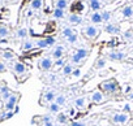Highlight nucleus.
I'll use <instances>...</instances> for the list:
<instances>
[{
    "label": "nucleus",
    "instance_id": "nucleus-1",
    "mask_svg": "<svg viewBox=\"0 0 133 126\" xmlns=\"http://www.w3.org/2000/svg\"><path fill=\"white\" fill-rule=\"evenodd\" d=\"M98 87H99V90H101L102 92H106V94H112V95H116V94L119 92V85H117L116 79H114V78L101 82Z\"/></svg>",
    "mask_w": 133,
    "mask_h": 126
},
{
    "label": "nucleus",
    "instance_id": "nucleus-2",
    "mask_svg": "<svg viewBox=\"0 0 133 126\" xmlns=\"http://www.w3.org/2000/svg\"><path fill=\"white\" fill-rule=\"evenodd\" d=\"M129 120H130V114L127 113V112H115L110 117V121L114 125H119V126L127 125L129 122Z\"/></svg>",
    "mask_w": 133,
    "mask_h": 126
},
{
    "label": "nucleus",
    "instance_id": "nucleus-3",
    "mask_svg": "<svg viewBox=\"0 0 133 126\" xmlns=\"http://www.w3.org/2000/svg\"><path fill=\"white\" fill-rule=\"evenodd\" d=\"M20 98H21V95H20V92H12V95L4 101V107H3V109L5 110V112H11V110H15V108L17 107V104H18V100H20Z\"/></svg>",
    "mask_w": 133,
    "mask_h": 126
},
{
    "label": "nucleus",
    "instance_id": "nucleus-4",
    "mask_svg": "<svg viewBox=\"0 0 133 126\" xmlns=\"http://www.w3.org/2000/svg\"><path fill=\"white\" fill-rule=\"evenodd\" d=\"M11 69H12V72L17 77H26L28 76L26 74L28 73V68H26V65L24 64V62H21V61H13Z\"/></svg>",
    "mask_w": 133,
    "mask_h": 126
},
{
    "label": "nucleus",
    "instance_id": "nucleus-5",
    "mask_svg": "<svg viewBox=\"0 0 133 126\" xmlns=\"http://www.w3.org/2000/svg\"><path fill=\"white\" fill-rule=\"evenodd\" d=\"M52 66H54V58L52 57L44 56V57L39 58V61H38V68L42 72H48L52 69Z\"/></svg>",
    "mask_w": 133,
    "mask_h": 126
},
{
    "label": "nucleus",
    "instance_id": "nucleus-6",
    "mask_svg": "<svg viewBox=\"0 0 133 126\" xmlns=\"http://www.w3.org/2000/svg\"><path fill=\"white\" fill-rule=\"evenodd\" d=\"M84 35H85L88 39L94 40V39H97V36L99 35V29H98L97 26H94V25H88V26L84 27Z\"/></svg>",
    "mask_w": 133,
    "mask_h": 126
},
{
    "label": "nucleus",
    "instance_id": "nucleus-7",
    "mask_svg": "<svg viewBox=\"0 0 133 126\" xmlns=\"http://www.w3.org/2000/svg\"><path fill=\"white\" fill-rule=\"evenodd\" d=\"M90 100H91V103H94V104H102V103H104V101H106L104 92H102L101 90H95L94 92H91Z\"/></svg>",
    "mask_w": 133,
    "mask_h": 126
},
{
    "label": "nucleus",
    "instance_id": "nucleus-8",
    "mask_svg": "<svg viewBox=\"0 0 133 126\" xmlns=\"http://www.w3.org/2000/svg\"><path fill=\"white\" fill-rule=\"evenodd\" d=\"M56 92H55V90H47V91H44V94L42 95V99H41V104H50V103H52L54 100H55V98H56Z\"/></svg>",
    "mask_w": 133,
    "mask_h": 126
},
{
    "label": "nucleus",
    "instance_id": "nucleus-9",
    "mask_svg": "<svg viewBox=\"0 0 133 126\" xmlns=\"http://www.w3.org/2000/svg\"><path fill=\"white\" fill-rule=\"evenodd\" d=\"M39 121V126L44 125V126H51L54 123V118L51 117V114H43V116H35L33 121Z\"/></svg>",
    "mask_w": 133,
    "mask_h": 126
},
{
    "label": "nucleus",
    "instance_id": "nucleus-10",
    "mask_svg": "<svg viewBox=\"0 0 133 126\" xmlns=\"http://www.w3.org/2000/svg\"><path fill=\"white\" fill-rule=\"evenodd\" d=\"M12 92H13V91H12L5 83H0V100H2L3 103L12 95Z\"/></svg>",
    "mask_w": 133,
    "mask_h": 126
},
{
    "label": "nucleus",
    "instance_id": "nucleus-11",
    "mask_svg": "<svg viewBox=\"0 0 133 126\" xmlns=\"http://www.w3.org/2000/svg\"><path fill=\"white\" fill-rule=\"evenodd\" d=\"M107 56H108V58L112 60V61H123L127 55H125L124 52H121V51H111V52H108Z\"/></svg>",
    "mask_w": 133,
    "mask_h": 126
},
{
    "label": "nucleus",
    "instance_id": "nucleus-12",
    "mask_svg": "<svg viewBox=\"0 0 133 126\" xmlns=\"http://www.w3.org/2000/svg\"><path fill=\"white\" fill-rule=\"evenodd\" d=\"M104 31L108 33V34H111V35H119V34L121 33V30H120V27H119L117 25L110 24V22L104 26Z\"/></svg>",
    "mask_w": 133,
    "mask_h": 126
},
{
    "label": "nucleus",
    "instance_id": "nucleus-13",
    "mask_svg": "<svg viewBox=\"0 0 133 126\" xmlns=\"http://www.w3.org/2000/svg\"><path fill=\"white\" fill-rule=\"evenodd\" d=\"M64 51H65V48H64V46H56L54 49H52V53H51V57L54 58V60H57V58H61L63 56H64Z\"/></svg>",
    "mask_w": 133,
    "mask_h": 126
},
{
    "label": "nucleus",
    "instance_id": "nucleus-14",
    "mask_svg": "<svg viewBox=\"0 0 133 126\" xmlns=\"http://www.w3.org/2000/svg\"><path fill=\"white\" fill-rule=\"evenodd\" d=\"M35 47V43H34V40H31V39H24V42H22V46H21V49L24 51V52H28V51H31L33 48Z\"/></svg>",
    "mask_w": 133,
    "mask_h": 126
},
{
    "label": "nucleus",
    "instance_id": "nucleus-15",
    "mask_svg": "<svg viewBox=\"0 0 133 126\" xmlns=\"http://www.w3.org/2000/svg\"><path fill=\"white\" fill-rule=\"evenodd\" d=\"M121 16H123L124 18H130V17H133V5H132V4H128V5L123 7V9H121Z\"/></svg>",
    "mask_w": 133,
    "mask_h": 126
},
{
    "label": "nucleus",
    "instance_id": "nucleus-16",
    "mask_svg": "<svg viewBox=\"0 0 133 126\" xmlns=\"http://www.w3.org/2000/svg\"><path fill=\"white\" fill-rule=\"evenodd\" d=\"M0 56H2V58L5 60V61H13V60L16 58L15 52H12V51H9V49H4V51H2Z\"/></svg>",
    "mask_w": 133,
    "mask_h": 126
},
{
    "label": "nucleus",
    "instance_id": "nucleus-17",
    "mask_svg": "<svg viewBox=\"0 0 133 126\" xmlns=\"http://www.w3.org/2000/svg\"><path fill=\"white\" fill-rule=\"evenodd\" d=\"M68 21H69L71 25H80L82 22V18L78 13H71L68 16Z\"/></svg>",
    "mask_w": 133,
    "mask_h": 126
},
{
    "label": "nucleus",
    "instance_id": "nucleus-18",
    "mask_svg": "<svg viewBox=\"0 0 133 126\" xmlns=\"http://www.w3.org/2000/svg\"><path fill=\"white\" fill-rule=\"evenodd\" d=\"M89 18H90L91 24H94V25H98V24H102V22H103L101 12H93V13L90 14V17H89Z\"/></svg>",
    "mask_w": 133,
    "mask_h": 126
},
{
    "label": "nucleus",
    "instance_id": "nucleus-19",
    "mask_svg": "<svg viewBox=\"0 0 133 126\" xmlns=\"http://www.w3.org/2000/svg\"><path fill=\"white\" fill-rule=\"evenodd\" d=\"M11 35V29L7 25L0 24V39H5Z\"/></svg>",
    "mask_w": 133,
    "mask_h": 126
},
{
    "label": "nucleus",
    "instance_id": "nucleus-20",
    "mask_svg": "<svg viewBox=\"0 0 133 126\" xmlns=\"http://www.w3.org/2000/svg\"><path fill=\"white\" fill-rule=\"evenodd\" d=\"M75 107L78 109H85L86 108V98L85 96H80L75 99Z\"/></svg>",
    "mask_w": 133,
    "mask_h": 126
},
{
    "label": "nucleus",
    "instance_id": "nucleus-21",
    "mask_svg": "<svg viewBox=\"0 0 133 126\" xmlns=\"http://www.w3.org/2000/svg\"><path fill=\"white\" fill-rule=\"evenodd\" d=\"M44 2L43 0H31L30 2V9L31 11H41L43 8Z\"/></svg>",
    "mask_w": 133,
    "mask_h": 126
},
{
    "label": "nucleus",
    "instance_id": "nucleus-22",
    "mask_svg": "<svg viewBox=\"0 0 133 126\" xmlns=\"http://www.w3.org/2000/svg\"><path fill=\"white\" fill-rule=\"evenodd\" d=\"M75 70V66H73V64H71V62H66V64L61 68V73H63V76H71L72 74V72Z\"/></svg>",
    "mask_w": 133,
    "mask_h": 126
},
{
    "label": "nucleus",
    "instance_id": "nucleus-23",
    "mask_svg": "<svg viewBox=\"0 0 133 126\" xmlns=\"http://www.w3.org/2000/svg\"><path fill=\"white\" fill-rule=\"evenodd\" d=\"M28 35H29V31L26 27H18L16 30V38H18V39H26Z\"/></svg>",
    "mask_w": 133,
    "mask_h": 126
},
{
    "label": "nucleus",
    "instance_id": "nucleus-24",
    "mask_svg": "<svg viewBox=\"0 0 133 126\" xmlns=\"http://www.w3.org/2000/svg\"><path fill=\"white\" fill-rule=\"evenodd\" d=\"M56 122H57L59 125H66V123H68V116H66L65 113L59 112V113L56 114Z\"/></svg>",
    "mask_w": 133,
    "mask_h": 126
},
{
    "label": "nucleus",
    "instance_id": "nucleus-25",
    "mask_svg": "<svg viewBox=\"0 0 133 126\" xmlns=\"http://www.w3.org/2000/svg\"><path fill=\"white\" fill-rule=\"evenodd\" d=\"M47 109H48L50 114H57L60 112V105H57L55 101H52V103H50L47 105Z\"/></svg>",
    "mask_w": 133,
    "mask_h": 126
},
{
    "label": "nucleus",
    "instance_id": "nucleus-26",
    "mask_svg": "<svg viewBox=\"0 0 133 126\" xmlns=\"http://www.w3.org/2000/svg\"><path fill=\"white\" fill-rule=\"evenodd\" d=\"M52 17L56 18V20H63L65 17V12L64 9H59V8H55L54 12H52Z\"/></svg>",
    "mask_w": 133,
    "mask_h": 126
},
{
    "label": "nucleus",
    "instance_id": "nucleus-27",
    "mask_svg": "<svg viewBox=\"0 0 133 126\" xmlns=\"http://www.w3.org/2000/svg\"><path fill=\"white\" fill-rule=\"evenodd\" d=\"M75 53H76L77 56H80V58L84 60V61H85V58H88V56H89V51H88L86 48H77Z\"/></svg>",
    "mask_w": 133,
    "mask_h": 126
},
{
    "label": "nucleus",
    "instance_id": "nucleus-28",
    "mask_svg": "<svg viewBox=\"0 0 133 126\" xmlns=\"http://www.w3.org/2000/svg\"><path fill=\"white\" fill-rule=\"evenodd\" d=\"M54 101H55L57 105L63 107V105H65V103H66V96H65L64 94H57Z\"/></svg>",
    "mask_w": 133,
    "mask_h": 126
},
{
    "label": "nucleus",
    "instance_id": "nucleus-29",
    "mask_svg": "<svg viewBox=\"0 0 133 126\" xmlns=\"http://www.w3.org/2000/svg\"><path fill=\"white\" fill-rule=\"evenodd\" d=\"M55 8L65 11L68 8V0H55Z\"/></svg>",
    "mask_w": 133,
    "mask_h": 126
},
{
    "label": "nucleus",
    "instance_id": "nucleus-30",
    "mask_svg": "<svg viewBox=\"0 0 133 126\" xmlns=\"http://www.w3.org/2000/svg\"><path fill=\"white\" fill-rule=\"evenodd\" d=\"M89 5H90V9H91L93 12H99V11L102 9V3L99 2V0H97V2H91V3H89Z\"/></svg>",
    "mask_w": 133,
    "mask_h": 126
},
{
    "label": "nucleus",
    "instance_id": "nucleus-31",
    "mask_svg": "<svg viewBox=\"0 0 133 126\" xmlns=\"http://www.w3.org/2000/svg\"><path fill=\"white\" fill-rule=\"evenodd\" d=\"M72 13H81L84 11V4L81 2H76L73 5H72Z\"/></svg>",
    "mask_w": 133,
    "mask_h": 126
},
{
    "label": "nucleus",
    "instance_id": "nucleus-32",
    "mask_svg": "<svg viewBox=\"0 0 133 126\" xmlns=\"http://www.w3.org/2000/svg\"><path fill=\"white\" fill-rule=\"evenodd\" d=\"M35 47H38V48H41V49H43V48H47L48 47V43H47V40H46V38H42V39H37L35 42Z\"/></svg>",
    "mask_w": 133,
    "mask_h": 126
},
{
    "label": "nucleus",
    "instance_id": "nucleus-33",
    "mask_svg": "<svg viewBox=\"0 0 133 126\" xmlns=\"http://www.w3.org/2000/svg\"><path fill=\"white\" fill-rule=\"evenodd\" d=\"M73 33H75V30H73L71 26H65V27H63V30H61V35H63L65 39L68 38V36H71Z\"/></svg>",
    "mask_w": 133,
    "mask_h": 126
},
{
    "label": "nucleus",
    "instance_id": "nucleus-34",
    "mask_svg": "<svg viewBox=\"0 0 133 126\" xmlns=\"http://www.w3.org/2000/svg\"><path fill=\"white\" fill-rule=\"evenodd\" d=\"M106 64H107V60L104 58V57H99L97 61H95V69H103L104 66H106Z\"/></svg>",
    "mask_w": 133,
    "mask_h": 126
},
{
    "label": "nucleus",
    "instance_id": "nucleus-35",
    "mask_svg": "<svg viewBox=\"0 0 133 126\" xmlns=\"http://www.w3.org/2000/svg\"><path fill=\"white\" fill-rule=\"evenodd\" d=\"M82 62H84V60H81L80 56H77L76 53H72V56H71V64L80 65V64H82Z\"/></svg>",
    "mask_w": 133,
    "mask_h": 126
},
{
    "label": "nucleus",
    "instance_id": "nucleus-36",
    "mask_svg": "<svg viewBox=\"0 0 133 126\" xmlns=\"http://www.w3.org/2000/svg\"><path fill=\"white\" fill-rule=\"evenodd\" d=\"M65 64H66V60H65L64 57L57 58V60H55V61H54V66H56V68H63Z\"/></svg>",
    "mask_w": 133,
    "mask_h": 126
},
{
    "label": "nucleus",
    "instance_id": "nucleus-37",
    "mask_svg": "<svg viewBox=\"0 0 133 126\" xmlns=\"http://www.w3.org/2000/svg\"><path fill=\"white\" fill-rule=\"evenodd\" d=\"M101 14H102V20H103V22H108V21L111 20V16H112V13H111L110 11H103Z\"/></svg>",
    "mask_w": 133,
    "mask_h": 126
},
{
    "label": "nucleus",
    "instance_id": "nucleus-38",
    "mask_svg": "<svg viewBox=\"0 0 133 126\" xmlns=\"http://www.w3.org/2000/svg\"><path fill=\"white\" fill-rule=\"evenodd\" d=\"M77 40H78V35L76 33H73L71 36L66 38V42H68L69 44H75V43H77Z\"/></svg>",
    "mask_w": 133,
    "mask_h": 126
},
{
    "label": "nucleus",
    "instance_id": "nucleus-39",
    "mask_svg": "<svg viewBox=\"0 0 133 126\" xmlns=\"http://www.w3.org/2000/svg\"><path fill=\"white\" fill-rule=\"evenodd\" d=\"M69 126H88L86 121H73L69 123Z\"/></svg>",
    "mask_w": 133,
    "mask_h": 126
},
{
    "label": "nucleus",
    "instance_id": "nucleus-40",
    "mask_svg": "<svg viewBox=\"0 0 133 126\" xmlns=\"http://www.w3.org/2000/svg\"><path fill=\"white\" fill-rule=\"evenodd\" d=\"M46 40H47V43H48V47H52V46H55V43H56V39H55L54 36H47Z\"/></svg>",
    "mask_w": 133,
    "mask_h": 126
},
{
    "label": "nucleus",
    "instance_id": "nucleus-41",
    "mask_svg": "<svg viewBox=\"0 0 133 126\" xmlns=\"http://www.w3.org/2000/svg\"><path fill=\"white\" fill-rule=\"evenodd\" d=\"M72 77H75V78H77V77H80L81 76V69L80 68H75V70L72 72V74H71Z\"/></svg>",
    "mask_w": 133,
    "mask_h": 126
},
{
    "label": "nucleus",
    "instance_id": "nucleus-42",
    "mask_svg": "<svg viewBox=\"0 0 133 126\" xmlns=\"http://www.w3.org/2000/svg\"><path fill=\"white\" fill-rule=\"evenodd\" d=\"M5 72H7V65L4 64V62L0 61V74H3V73H5Z\"/></svg>",
    "mask_w": 133,
    "mask_h": 126
},
{
    "label": "nucleus",
    "instance_id": "nucleus-43",
    "mask_svg": "<svg viewBox=\"0 0 133 126\" xmlns=\"http://www.w3.org/2000/svg\"><path fill=\"white\" fill-rule=\"evenodd\" d=\"M124 38H125V39H132V38H133V33H132V30L124 33Z\"/></svg>",
    "mask_w": 133,
    "mask_h": 126
},
{
    "label": "nucleus",
    "instance_id": "nucleus-44",
    "mask_svg": "<svg viewBox=\"0 0 133 126\" xmlns=\"http://www.w3.org/2000/svg\"><path fill=\"white\" fill-rule=\"evenodd\" d=\"M129 110H130V107H129L128 104H125V105H124V112H127V113H128Z\"/></svg>",
    "mask_w": 133,
    "mask_h": 126
},
{
    "label": "nucleus",
    "instance_id": "nucleus-45",
    "mask_svg": "<svg viewBox=\"0 0 133 126\" xmlns=\"http://www.w3.org/2000/svg\"><path fill=\"white\" fill-rule=\"evenodd\" d=\"M3 114H4V109H2V108H0V121H2V117H3Z\"/></svg>",
    "mask_w": 133,
    "mask_h": 126
},
{
    "label": "nucleus",
    "instance_id": "nucleus-46",
    "mask_svg": "<svg viewBox=\"0 0 133 126\" xmlns=\"http://www.w3.org/2000/svg\"><path fill=\"white\" fill-rule=\"evenodd\" d=\"M130 90H132V88H130L129 86H127V88H125V94H129V92H130Z\"/></svg>",
    "mask_w": 133,
    "mask_h": 126
},
{
    "label": "nucleus",
    "instance_id": "nucleus-47",
    "mask_svg": "<svg viewBox=\"0 0 133 126\" xmlns=\"http://www.w3.org/2000/svg\"><path fill=\"white\" fill-rule=\"evenodd\" d=\"M51 126H60V125H59V123H57V122H54V123H52V125H51Z\"/></svg>",
    "mask_w": 133,
    "mask_h": 126
},
{
    "label": "nucleus",
    "instance_id": "nucleus-48",
    "mask_svg": "<svg viewBox=\"0 0 133 126\" xmlns=\"http://www.w3.org/2000/svg\"><path fill=\"white\" fill-rule=\"evenodd\" d=\"M129 99H133V91H132V92L129 94Z\"/></svg>",
    "mask_w": 133,
    "mask_h": 126
},
{
    "label": "nucleus",
    "instance_id": "nucleus-49",
    "mask_svg": "<svg viewBox=\"0 0 133 126\" xmlns=\"http://www.w3.org/2000/svg\"><path fill=\"white\" fill-rule=\"evenodd\" d=\"M91 2H97V0H89V3H91Z\"/></svg>",
    "mask_w": 133,
    "mask_h": 126
},
{
    "label": "nucleus",
    "instance_id": "nucleus-50",
    "mask_svg": "<svg viewBox=\"0 0 133 126\" xmlns=\"http://www.w3.org/2000/svg\"><path fill=\"white\" fill-rule=\"evenodd\" d=\"M41 126H44V125H41Z\"/></svg>",
    "mask_w": 133,
    "mask_h": 126
}]
</instances>
